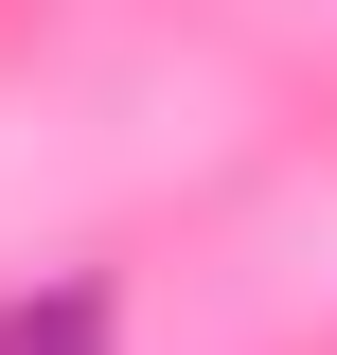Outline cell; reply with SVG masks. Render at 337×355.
Returning <instances> with one entry per match:
<instances>
[{
  "label": "cell",
  "mask_w": 337,
  "mask_h": 355,
  "mask_svg": "<svg viewBox=\"0 0 337 355\" xmlns=\"http://www.w3.org/2000/svg\"><path fill=\"white\" fill-rule=\"evenodd\" d=\"M0 355H125L107 284H36V302H0Z\"/></svg>",
  "instance_id": "cell-1"
}]
</instances>
